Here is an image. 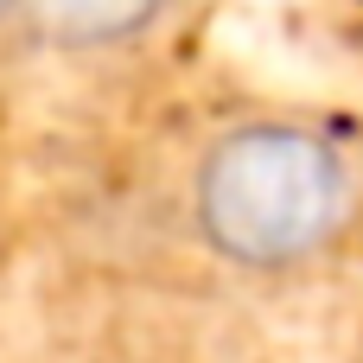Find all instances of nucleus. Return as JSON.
<instances>
[{"mask_svg": "<svg viewBox=\"0 0 363 363\" xmlns=\"http://www.w3.org/2000/svg\"><path fill=\"white\" fill-rule=\"evenodd\" d=\"M172 0H13V32L51 57H108L134 51Z\"/></svg>", "mask_w": 363, "mask_h": 363, "instance_id": "2", "label": "nucleus"}, {"mask_svg": "<svg viewBox=\"0 0 363 363\" xmlns=\"http://www.w3.org/2000/svg\"><path fill=\"white\" fill-rule=\"evenodd\" d=\"M13 32V0H0V38Z\"/></svg>", "mask_w": 363, "mask_h": 363, "instance_id": "3", "label": "nucleus"}, {"mask_svg": "<svg viewBox=\"0 0 363 363\" xmlns=\"http://www.w3.org/2000/svg\"><path fill=\"white\" fill-rule=\"evenodd\" d=\"M185 217L198 249L230 274H306L357 223V160L319 121L242 115L198 147Z\"/></svg>", "mask_w": 363, "mask_h": 363, "instance_id": "1", "label": "nucleus"}]
</instances>
